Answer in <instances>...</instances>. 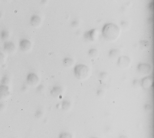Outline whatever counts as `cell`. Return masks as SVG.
<instances>
[{
	"label": "cell",
	"mask_w": 154,
	"mask_h": 138,
	"mask_svg": "<svg viewBox=\"0 0 154 138\" xmlns=\"http://www.w3.org/2000/svg\"><path fill=\"white\" fill-rule=\"evenodd\" d=\"M103 36L108 41H113L117 39L120 34V29L118 26L112 23L106 24L103 28Z\"/></svg>",
	"instance_id": "6da1fadb"
},
{
	"label": "cell",
	"mask_w": 154,
	"mask_h": 138,
	"mask_svg": "<svg viewBox=\"0 0 154 138\" xmlns=\"http://www.w3.org/2000/svg\"><path fill=\"white\" fill-rule=\"evenodd\" d=\"M74 73L76 78L78 80H83L88 76L89 69L85 65H77L74 67Z\"/></svg>",
	"instance_id": "7a4b0ae2"
},
{
	"label": "cell",
	"mask_w": 154,
	"mask_h": 138,
	"mask_svg": "<svg viewBox=\"0 0 154 138\" xmlns=\"http://www.w3.org/2000/svg\"><path fill=\"white\" fill-rule=\"evenodd\" d=\"M39 76L36 73L31 72L27 75L26 77V82L28 85L31 86H35L39 83Z\"/></svg>",
	"instance_id": "3957f363"
},
{
	"label": "cell",
	"mask_w": 154,
	"mask_h": 138,
	"mask_svg": "<svg viewBox=\"0 0 154 138\" xmlns=\"http://www.w3.org/2000/svg\"><path fill=\"white\" fill-rule=\"evenodd\" d=\"M32 47V43L28 39H23L19 42V48L22 52H27Z\"/></svg>",
	"instance_id": "277c9868"
},
{
	"label": "cell",
	"mask_w": 154,
	"mask_h": 138,
	"mask_svg": "<svg viewBox=\"0 0 154 138\" xmlns=\"http://www.w3.org/2000/svg\"><path fill=\"white\" fill-rule=\"evenodd\" d=\"M130 62V59L128 57L123 56L119 58L117 64L121 68H125L129 66Z\"/></svg>",
	"instance_id": "5b68a950"
},
{
	"label": "cell",
	"mask_w": 154,
	"mask_h": 138,
	"mask_svg": "<svg viewBox=\"0 0 154 138\" xmlns=\"http://www.w3.org/2000/svg\"><path fill=\"white\" fill-rule=\"evenodd\" d=\"M10 95V90L8 86L0 85V99H6Z\"/></svg>",
	"instance_id": "8992f818"
},
{
	"label": "cell",
	"mask_w": 154,
	"mask_h": 138,
	"mask_svg": "<svg viewBox=\"0 0 154 138\" xmlns=\"http://www.w3.org/2000/svg\"><path fill=\"white\" fill-rule=\"evenodd\" d=\"M3 49L7 53L11 54L14 52L15 49V45L14 43L9 41L4 42Z\"/></svg>",
	"instance_id": "52a82bcc"
},
{
	"label": "cell",
	"mask_w": 154,
	"mask_h": 138,
	"mask_svg": "<svg viewBox=\"0 0 154 138\" xmlns=\"http://www.w3.org/2000/svg\"><path fill=\"white\" fill-rule=\"evenodd\" d=\"M98 32L96 29H93L85 33L84 37L87 40L94 41L97 39Z\"/></svg>",
	"instance_id": "ba28073f"
},
{
	"label": "cell",
	"mask_w": 154,
	"mask_h": 138,
	"mask_svg": "<svg viewBox=\"0 0 154 138\" xmlns=\"http://www.w3.org/2000/svg\"><path fill=\"white\" fill-rule=\"evenodd\" d=\"M63 92V89L61 86L55 85L51 89V95L55 98L59 97L61 95Z\"/></svg>",
	"instance_id": "9c48e42d"
},
{
	"label": "cell",
	"mask_w": 154,
	"mask_h": 138,
	"mask_svg": "<svg viewBox=\"0 0 154 138\" xmlns=\"http://www.w3.org/2000/svg\"><path fill=\"white\" fill-rule=\"evenodd\" d=\"M138 69L140 73L144 74L149 73L151 70V67L147 63H140L138 66Z\"/></svg>",
	"instance_id": "30bf717a"
},
{
	"label": "cell",
	"mask_w": 154,
	"mask_h": 138,
	"mask_svg": "<svg viewBox=\"0 0 154 138\" xmlns=\"http://www.w3.org/2000/svg\"><path fill=\"white\" fill-rule=\"evenodd\" d=\"M41 21L42 19L39 15L37 14H33L30 17V23L32 26L37 27L40 24Z\"/></svg>",
	"instance_id": "8fae6325"
},
{
	"label": "cell",
	"mask_w": 154,
	"mask_h": 138,
	"mask_svg": "<svg viewBox=\"0 0 154 138\" xmlns=\"http://www.w3.org/2000/svg\"><path fill=\"white\" fill-rule=\"evenodd\" d=\"M152 83V78L148 76L142 79L141 81V85L144 89H149L151 86Z\"/></svg>",
	"instance_id": "7c38bea8"
},
{
	"label": "cell",
	"mask_w": 154,
	"mask_h": 138,
	"mask_svg": "<svg viewBox=\"0 0 154 138\" xmlns=\"http://www.w3.org/2000/svg\"><path fill=\"white\" fill-rule=\"evenodd\" d=\"M0 38L4 42L9 41L10 38V33L6 29H3L0 32Z\"/></svg>",
	"instance_id": "4fadbf2b"
},
{
	"label": "cell",
	"mask_w": 154,
	"mask_h": 138,
	"mask_svg": "<svg viewBox=\"0 0 154 138\" xmlns=\"http://www.w3.org/2000/svg\"><path fill=\"white\" fill-rule=\"evenodd\" d=\"M63 64L65 67H69L73 64V60L69 57H66L63 60Z\"/></svg>",
	"instance_id": "5bb4252c"
},
{
	"label": "cell",
	"mask_w": 154,
	"mask_h": 138,
	"mask_svg": "<svg viewBox=\"0 0 154 138\" xmlns=\"http://www.w3.org/2000/svg\"><path fill=\"white\" fill-rule=\"evenodd\" d=\"M120 53V51L117 49H113L109 52V56L111 58L115 59L118 56Z\"/></svg>",
	"instance_id": "9a60e30c"
},
{
	"label": "cell",
	"mask_w": 154,
	"mask_h": 138,
	"mask_svg": "<svg viewBox=\"0 0 154 138\" xmlns=\"http://www.w3.org/2000/svg\"><path fill=\"white\" fill-rule=\"evenodd\" d=\"M10 82L9 77L7 75H5L3 76L1 81V85L8 86Z\"/></svg>",
	"instance_id": "2e32d148"
},
{
	"label": "cell",
	"mask_w": 154,
	"mask_h": 138,
	"mask_svg": "<svg viewBox=\"0 0 154 138\" xmlns=\"http://www.w3.org/2000/svg\"><path fill=\"white\" fill-rule=\"evenodd\" d=\"M70 106H71V103L68 101L64 100L62 103L61 107L63 110H68L70 108Z\"/></svg>",
	"instance_id": "e0dca14e"
},
{
	"label": "cell",
	"mask_w": 154,
	"mask_h": 138,
	"mask_svg": "<svg viewBox=\"0 0 154 138\" xmlns=\"http://www.w3.org/2000/svg\"><path fill=\"white\" fill-rule=\"evenodd\" d=\"M58 138H72L70 133L66 132H62L59 135Z\"/></svg>",
	"instance_id": "ac0fdd59"
},
{
	"label": "cell",
	"mask_w": 154,
	"mask_h": 138,
	"mask_svg": "<svg viewBox=\"0 0 154 138\" xmlns=\"http://www.w3.org/2000/svg\"><path fill=\"white\" fill-rule=\"evenodd\" d=\"M44 112L41 109L39 108L36 110L35 112V117L37 119L40 118L43 116Z\"/></svg>",
	"instance_id": "d6986e66"
},
{
	"label": "cell",
	"mask_w": 154,
	"mask_h": 138,
	"mask_svg": "<svg viewBox=\"0 0 154 138\" xmlns=\"http://www.w3.org/2000/svg\"><path fill=\"white\" fill-rule=\"evenodd\" d=\"M89 55L92 57H96L98 54V51L95 49H92L90 50L89 52Z\"/></svg>",
	"instance_id": "ffe728a7"
},
{
	"label": "cell",
	"mask_w": 154,
	"mask_h": 138,
	"mask_svg": "<svg viewBox=\"0 0 154 138\" xmlns=\"http://www.w3.org/2000/svg\"><path fill=\"white\" fill-rule=\"evenodd\" d=\"M5 60V57L4 54L1 52H0V66L3 65Z\"/></svg>",
	"instance_id": "44dd1931"
},
{
	"label": "cell",
	"mask_w": 154,
	"mask_h": 138,
	"mask_svg": "<svg viewBox=\"0 0 154 138\" xmlns=\"http://www.w3.org/2000/svg\"><path fill=\"white\" fill-rule=\"evenodd\" d=\"M6 104L3 101L0 102V111L4 110L5 108Z\"/></svg>",
	"instance_id": "7402d4cb"
},
{
	"label": "cell",
	"mask_w": 154,
	"mask_h": 138,
	"mask_svg": "<svg viewBox=\"0 0 154 138\" xmlns=\"http://www.w3.org/2000/svg\"><path fill=\"white\" fill-rule=\"evenodd\" d=\"M44 89V87L42 85H40L37 87V91L38 92H42Z\"/></svg>",
	"instance_id": "603a6c76"
},
{
	"label": "cell",
	"mask_w": 154,
	"mask_h": 138,
	"mask_svg": "<svg viewBox=\"0 0 154 138\" xmlns=\"http://www.w3.org/2000/svg\"><path fill=\"white\" fill-rule=\"evenodd\" d=\"M133 85L136 87H139L140 85H141V82H140L138 80H135L133 81Z\"/></svg>",
	"instance_id": "cb8c5ba5"
},
{
	"label": "cell",
	"mask_w": 154,
	"mask_h": 138,
	"mask_svg": "<svg viewBox=\"0 0 154 138\" xmlns=\"http://www.w3.org/2000/svg\"><path fill=\"white\" fill-rule=\"evenodd\" d=\"M78 21H74L72 22L71 25L72 27H76L78 25Z\"/></svg>",
	"instance_id": "d4e9b609"
},
{
	"label": "cell",
	"mask_w": 154,
	"mask_h": 138,
	"mask_svg": "<svg viewBox=\"0 0 154 138\" xmlns=\"http://www.w3.org/2000/svg\"><path fill=\"white\" fill-rule=\"evenodd\" d=\"M103 91H102L101 90H99V91L97 92V94H98V95L99 96H101L103 94Z\"/></svg>",
	"instance_id": "484cf974"
},
{
	"label": "cell",
	"mask_w": 154,
	"mask_h": 138,
	"mask_svg": "<svg viewBox=\"0 0 154 138\" xmlns=\"http://www.w3.org/2000/svg\"><path fill=\"white\" fill-rule=\"evenodd\" d=\"M25 85H23V86H22V88H21V90H22V91H25L27 90V86H25Z\"/></svg>",
	"instance_id": "4316f807"
},
{
	"label": "cell",
	"mask_w": 154,
	"mask_h": 138,
	"mask_svg": "<svg viewBox=\"0 0 154 138\" xmlns=\"http://www.w3.org/2000/svg\"><path fill=\"white\" fill-rule=\"evenodd\" d=\"M146 109L147 110H151V107L149 105H147L146 106Z\"/></svg>",
	"instance_id": "83f0119b"
},
{
	"label": "cell",
	"mask_w": 154,
	"mask_h": 138,
	"mask_svg": "<svg viewBox=\"0 0 154 138\" xmlns=\"http://www.w3.org/2000/svg\"><path fill=\"white\" fill-rule=\"evenodd\" d=\"M47 2V0H41V3L43 4H45Z\"/></svg>",
	"instance_id": "f1b7e54d"
},
{
	"label": "cell",
	"mask_w": 154,
	"mask_h": 138,
	"mask_svg": "<svg viewBox=\"0 0 154 138\" xmlns=\"http://www.w3.org/2000/svg\"><path fill=\"white\" fill-rule=\"evenodd\" d=\"M119 138H127L125 136H121Z\"/></svg>",
	"instance_id": "f546056e"
},
{
	"label": "cell",
	"mask_w": 154,
	"mask_h": 138,
	"mask_svg": "<svg viewBox=\"0 0 154 138\" xmlns=\"http://www.w3.org/2000/svg\"><path fill=\"white\" fill-rule=\"evenodd\" d=\"M2 13H1V12H0V18H1V17H2Z\"/></svg>",
	"instance_id": "4dcf8cb0"
},
{
	"label": "cell",
	"mask_w": 154,
	"mask_h": 138,
	"mask_svg": "<svg viewBox=\"0 0 154 138\" xmlns=\"http://www.w3.org/2000/svg\"><path fill=\"white\" fill-rule=\"evenodd\" d=\"M97 138V137H94V138Z\"/></svg>",
	"instance_id": "1f68e13d"
}]
</instances>
